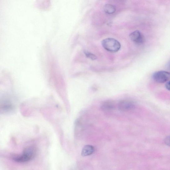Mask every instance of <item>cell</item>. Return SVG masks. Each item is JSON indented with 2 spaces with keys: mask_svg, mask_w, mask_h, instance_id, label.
<instances>
[{
  "mask_svg": "<svg viewBox=\"0 0 170 170\" xmlns=\"http://www.w3.org/2000/svg\"><path fill=\"white\" fill-rule=\"evenodd\" d=\"M154 80L159 83H163L170 78V73L166 71H159L154 73L153 75Z\"/></svg>",
  "mask_w": 170,
  "mask_h": 170,
  "instance_id": "5b68a950",
  "label": "cell"
},
{
  "mask_svg": "<svg viewBox=\"0 0 170 170\" xmlns=\"http://www.w3.org/2000/svg\"><path fill=\"white\" fill-rule=\"evenodd\" d=\"M117 106L120 111L126 112L132 109L134 107V104L129 100H123L118 103Z\"/></svg>",
  "mask_w": 170,
  "mask_h": 170,
  "instance_id": "8992f818",
  "label": "cell"
},
{
  "mask_svg": "<svg viewBox=\"0 0 170 170\" xmlns=\"http://www.w3.org/2000/svg\"><path fill=\"white\" fill-rule=\"evenodd\" d=\"M37 152L36 147L34 146H28L24 149L21 154L13 157L12 159L18 163L28 162L32 160L36 156Z\"/></svg>",
  "mask_w": 170,
  "mask_h": 170,
  "instance_id": "7a4b0ae2",
  "label": "cell"
},
{
  "mask_svg": "<svg viewBox=\"0 0 170 170\" xmlns=\"http://www.w3.org/2000/svg\"><path fill=\"white\" fill-rule=\"evenodd\" d=\"M166 87L167 89L170 91V81L167 83Z\"/></svg>",
  "mask_w": 170,
  "mask_h": 170,
  "instance_id": "4fadbf2b",
  "label": "cell"
},
{
  "mask_svg": "<svg viewBox=\"0 0 170 170\" xmlns=\"http://www.w3.org/2000/svg\"><path fill=\"white\" fill-rule=\"evenodd\" d=\"M129 37L131 40L137 44H143L144 41L143 35L140 31H137L130 34Z\"/></svg>",
  "mask_w": 170,
  "mask_h": 170,
  "instance_id": "52a82bcc",
  "label": "cell"
},
{
  "mask_svg": "<svg viewBox=\"0 0 170 170\" xmlns=\"http://www.w3.org/2000/svg\"><path fill=\"white\" fill-rule=\"evenodd\" d=\"M49 68L50 81L57 92L63 97V77L57 64L53 59L50 61Z\"/></svg>",
  "mask_w": 170,
  "mask_h": 170,
  "instance_id": "6da1fadb",
  "label": "cell"
},
{
  "mask_svg": "<svg viewBox=\"0 0 170 170\" xmlns=\"http://www.w3.org/2000/svg\"><path fill=\"white\" fill-rule=\"evenodd\" d=\"M101 107L103 111H111L116 108V104L113 101H107L102 102Z\"/></svg>",
  "mask_w": 170,
  "mask_h": 170,
  "instance_id": "ba28073f",
  "label": "cell"
},
{
  "mask_svg": "<svg viewBox=\"0 0 170 170\" xmlns=\"http://www.w3.org/2000/svg\"><path fill=\"white\" fill-rule=\"evenodd\" d=\"M104 9L105 12L109 14L114 13L116 11V7L113 5L110 4L105 5Z\"/></svg>",
  "mask_w": 170,
  "mask_h": 170,
  "instance_id": "30bf717a",
  "label": "cell"
},
{
  "mask_svg": "<svg viewBox=\"0 0 170 170\" xmlns=\"http://www.w3.org/2000/svg\"><path fill=\"white\" fill-rule=\"evenodd\" d=\"M9 96H4L1 102V112L7 114L12 112L15 108V106L12 99Z\"/></svg>",
  "mask_w": 170,
  "mask_h": 170,
  "instance_id": "277c9868",
  "label": "cell"
},
{
  "mask_svg": "<svg viewBox=\"0 0 170 170\" xmlns=\"http://www.w3.org/2000/svg\"><path fill=\"white\" fill-rule=\"evenodd\" d=\"M84 53L87 57L93 60H94L97 59V57L95 55L89 52H85Z\"/></svg>",
  "mask_w": 170,
  "mask_h": 170,
  "instance_id": "8fae6325",
  "label": "cell"
},
{
  "mask_svg": "<svg viewBox=\"0 0 170 170\" xmlns=\"http://www.w3.org/2000/svg\"><path fill=\"white\" fill-rule=\"evenodd\" d=\"M94 152L93 147L91 145L85 146L83 149L82 151V155L83 156H87L92 154Z\"/></svg>",
  "mask_w": 170,
  "mask_h": 170,
  "instance_id": "9c48e42d",
  "label": "cell"
},
{
  "mask_svg": "<svg viewBox=\"0 0 170 170\" xmlns=\"http://www.w3.org/2000/svg\"><path fill=\"white\" fill-rule=\"evenodd\" d=\"M102 45L107 51L112 53L118 52L121 48L120 44L116 40L112 38L103 40Z\"/></svg>",
  "mask_w": 170,
  "mask_h": 170,
  "instance_id": "3957f363",
  "label": "cell"
},
{
  "mask_svg": "<svg viewBox=\"0 0 170 170\" xmlns=\"http://www.w3.org/2000/svg\"><path fill=\"white\" fill-rule=\"evenodd\" d=\"M164 142L167 145L170 146V136L166 138Z\"/></svg>",
  "mask_w": 170,
  "mask_h": 170,
  "instance_id": "7c38bea8",
  "label": "cell"
}]
</instances>
